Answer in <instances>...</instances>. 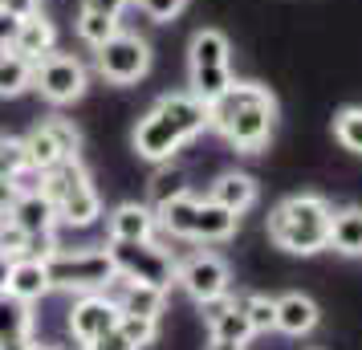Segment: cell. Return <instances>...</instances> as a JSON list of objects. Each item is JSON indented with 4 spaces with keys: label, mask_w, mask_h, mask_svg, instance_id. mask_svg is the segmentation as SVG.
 <instances>
[{
    "label": "cell",
    "mask_w": 362,
    "mask_h": 350,
    "mask_svg": "<svg viewBox=\"0 0 362 350\" xmlns=\"http://www.w3.org/2000/svg\"><path fill=\"white\" fill-rule=\"evenodd\" d=\"M277 122V98L257 82H232L216 102H208V131L224 134L240 155H257Z\"/></svg>",
    "instance_id": "6da1fadb"
},
{
    "label": "cell",
    "mask_w": 362,
    "mask_h": 350,
    "mask_svg": "<svg viewBox=\"0 0 362 350\" xmlns=\"http://www.w3.org/2000/svg\"><path fill=\"white\" fill-rule=\"evenodd\" d=\"M208 131V106L192 94H163L134 127V151L147 163H167L183 143Z\"/></svg>",
    "instance_id": "7a4b0ae2"
},
{
    "label": "cell",
    "mask_w": 362,
    "mask_h": 350,
    "mask_svg": "<svg viewBox=\"0 0 362 350\" xmlns=\"http://www.w3.org/2000/svg\"><path fill=\"white\" fill-rule=\"evenodd\" d=\"M329 220H334V208H329L322 196L301 192V196L281 200L277 208L269 212V240H273L281 252L313 257V252L329 249Z\"/></svg>",
    "instance_id": "3957f363"
},
{
    "label": "cell",
    "mask_w": 362,
    "mask_h": 350,
    "mask_svg": "<svg viewBox=\"0 0 362 350\" xmlns=\"http://www.w3.org/2000/svg\"><path fill=\"white\" fill-rule=\"evenodd\" d=\"M41 192L49 196L53 212H57V224H69V228L98 224L102 196H98V187H94V180H90V171L82 167V159H69V163L45 171Z\"/></svg>",
    "instance_id": "277c9868"
},
{
    "label": "cell",
    "mask_w": 362,
    "mask_h": 350,
    "mask_svg": "<svg viewBox=\"0 0 362 350\" xmlns=\"http://www.w3.org/2000/svg\"><path fill=\"white\" fill-rule=\"evenodd\" d=\"M45 261V273H49L53 289L62 293H106L115 285V261L106 249H57L41 257Z\"/></svg>",
    "instance_id": "5b68a950"
},
{
    "label": "cell",
    "mask_w": 362,
    "mask_h": 350,
    "mask_svg": "<svg viewBox=\"0 0 362 350\" xmlns=\"http://www.w3.org/2000/svg\"><path fill=\"white\" fill-rule=\"evenodd\" d=\"M106 252H110V261H115V273L127 277V281L155 285V289H163V293L175 285L180 261H175L159 240H110Z\"/></svg>",
    "instance_id": "8992f818"
},
{
    "label": "cell",
    "mask_w": 362,
    "mask_h": 350,
    "mask_svg": "<svg viewBox=\"0 0 362 350\" xmlns=\"http://www.w3.org/2000/svg\"><path fill=\"white\" fill-rule=\"evenodd\" d=\"M94 69H98L110 86L143 82V78H147V69H151V45L139 33L118 29L110 41H102L98 49H94Z\"/></svg>",
    "instance_id": "52a82bcc"
},
{
    "label": "cell",
    "mask_w": 362,
    "mask_h": 350,
    "mask_svg": "<svg viewBox=\"0 0 362 350\" xmlns=\"http://www.w3.org/2000/svg\"><path fill=\"white\" fill-rule=\"evenodd\" d=\"M86 86H90V74H86V66L74 53L53 49V53H45L41 62H33V90L49 102V106H69V102H78L86 94Z\"/></svg>",
    "instance_id": "ba28073f"
},
{
    "label": "cell",
    "mask_w": 362,
    "mask_h": 350,
    "mask_svg": "<svg viewBox=\"0 0 362 350\" xmlns=\"http://www.w3.org/2000/svg\"><path fill=\"white\" fill-rule=\"evenodd\" d=\"M78 151H82V131L69 118H45L25 134V155H29V167H37V171H53V167L69 163V159H78Z\"/></svg>",
    "instance_id": "9c48e42d"
},
{
    "label": "cell",
    "mask_w": 362,
    "mask_h": 350,
    "mask_svg": "<svg viewBox=\"0 0 362 350\" xmlns=\"http://www.w3.org/2000/svg\"><path fill=\"white\" fill-rule=\"evenodd\" d=\"M175 285H183V293L204 305V301L228 293L232 269L224 265V257H216V252H192L180 265V273H175Z\"/></svg>",
    "instance_id": "30bf717a"
},
{
    "label": "cell",
    "mask_w": 362,
    "mask_h": 350,
    "mask_svg": "<svg viewBox=\"0 0 362 350\" xmlns=\"http://www.w3.org/2000/svg\"><path fill=\"white\" fill-rule=\"evenodd\" d=\"M118 301L110 293H82V298L69 305V334L78 346L98 342L102 334H110L118 326Z\"/></svg>",
    "instance_id": "8fae6325"
},
{
    "label": "cell",
    "mask_w": 362,
    "mask_h": 350,
    "mask_svg": "<svg viewBox=\"0 0 362 350\" xmlns=\"http://www.w3.org/2000/svg\"><path fill=\"white\" fill-rule=\"evenodd\" d=\"M106 236L110 240H155L159 236V216L151 204H118L115 212L106 216Z\"/></svg>",
    "instance_id": "7c38bea8"
},
{
    "label": "cell",
    "mask_w": 362,
    "mask_h": 350,
    "mask_svg": "<svg viewBox=\"0 0 362 350\" xmlns=\"http://www.w3.org/2000/svg\"><path fill=\"white\" fill-rule=\"evenodd\" d=\"M110 298L118 301V314H139V317H163V305H167V293L155 289V285H143V281H127V277H115V285L106 289Z\"/></svg>",
    "instance_id": "4fadbf2b"
},
{
    "label": "cell",
    "mask_w": 362,
    "mask_h": 350,
    "mask_svg": "<svg viewBox=\"0 0 362 350\" xmlns=\"http://www.w3.org/2000/svg\"><path fill=\"white\" fill-rule=\"evenodd\" d=\"M33 342V305L0 293V350H29Z\"/></svg>",
    "instance_id": "5bb4252c"
},
{
    "label": "cell",
    "mask_w": 362,
    "mask_h": 350,
    "mask_svg": "<svg viewBox=\"0 0 362 350\" xmlns=\"http://www.w3.org/2000/svg\"><path fill=\"white\" fill-rule=\"evenodd\" d=\"M13 224H17L21 233L29 236H53L57 233V212H53L49 196L37 187V192H21V200L13 204Z\"/></svg>",
    "instance_id": "9a60e30c"
},
{
    "label": "cell",
    "mask_w": 362,
    "mask_h": 350,
    "mask_svg": "<svg viewBox=\"0 0 362 350\" xmlns=\"http://www.w3.org/2000/svg\"><path fill=\"white\" fill-rule=\"evenodd\" d=\"M8 293L25 305H37L41 298L53 293V281L45 273V261L41 257H17L13 261V273H8Z\"/></svg>",
    "instance_id": "2e32d148"
},
{
    "label": "cell",
    "mask_w": 362,
    "mask_h": 350,
    "mask_svg": "<svg viewBox=\"0 0 362 350\" xmlns=\"http://www.w3.org/2000/svg\"><path fill=\"white\" fill-rule=\"evenodd\" d=\"M13 49H17L21 57H29V62H41L45 53L57 49V25H53V21L41 13V8L25 13V17H21V29H17Z\"/></svg>",
    "instance_id": "e0dca14e"
},
{
    "label": "cell",
    "mask_w": 362,
    "mask_h": 350,
    "mask_svg": "<svg viewBox=\"0 0 362 350\" xmlns=\"http://www.w3.org/2000/svg\"><path fill=\"white\" fill-rule=\"evenodd\" d=\"M317 301L305 298V293H285V298H277V326L273 330L281 334H293V338H301V334H310L313 326H317Z\"/></svg>",
    "instance_id": "ac0fdd59"
},
{
    "label": "cell",
    "mask_w": 362,
    "mask_h": 350,
    "mask_svg": "<svg viewBox=\"0 0 362 350\" xmlns=\"http://www.w3.org/2000/svg\"><path fill=\"white\" fill-rule=\"evenodd\" d=\"M208 200H216V204H224V208H232L236 216H245L248 208L257 204V180H252V175H245V171H224V175H220V180L212 184Z\"/></svg>",
    "instance_id": "d6986e66"
},
{
    "label": "cell",
    "mask_w": 362,
    "mask_h": 350,
    "mask_svg": "<svg viewBox=\"0 0 362 350\" xmlns=\"http://www.w3.org/2000/svg\"><path fill=\"white\" fill-rule=\"evenodd\" d=\"M236 224H240V216H236L232 208H224V204H216V200H199L192 240H208V245H216V240H228V236L236 233Z\"/></svg>",
    "instance_id": "ffe728a7"
},
{
    "label": "cell",
    "mask_w": 362,
    "mask_h": 350,
    "mask_svg": "<svg viewBox=\"0 0 362 350\" xmlns=\"http://www.w3.org/2000/svg\"><path fill=\"white\" fill-rule=\"evenodd\" d=\"M196 208H199V200L192 196V192H183V196H175V200H167L163 208H155V216H159V233L175 236V240H192Z\"/></svg>",
    "instance_id": "44dd1931"
},
{
    "label": "cell",
    "mask_w": 362,
    "mask_h": 350,
    "mask_svg": "<svg viewBox=\"0 0 362 350\" xmlns=\"http://www.w3.org/2000/svg\"><path fill=\"white\" fill-rule=\"evenodd\" d=\"M232 82H236V78H232V66H192L187 69V94L199 98L204 106L220 98Z\"/></svg>",
    "instance_id": "7402d4cb"
},
{
    "label": "cell",
    "mask_w": 362,
    "mask_h": 350,
    "mask_svg": "<svg viewBox=\"0 0 362 350\" xmlns=\"http://www.w3.org/2000/svg\"><path fill=\"white\" fill-rule=\"evenodd\" d=\"M33 90V62L17 49H0V98H21Z\"/></svg>",
    "instance_id": "603a6c76"
},
{
    "label": "cell",
    "mask_w": 362,
    "mask_h": 350,
    "mask_svg": "<svg viewBox=\"0 0 362 350\" xmlns=\"http://www.w3.org/2000/svg\"><path fill=\"white\" fill-rule=\"evenodd\" d=\"M329 245L342 257H362V208H342L329 220Z\"/></svg>",
    "instance_id": "cb8c5ba5"
},
{
    "label": "cell",
    "mask_w": 362,
    "mask_h": 350,
    "mask_svg": "<svg viewBox=\"0 0 362 350\" xmlns=\"http://www.w3.org/2000/svg\"><path fill=\"white\" fill-rule=\"evenodd\" d=\"M228 53H232V45L220 29H199L192 37V45H187V69L192 66H232Z\"/></svg>",
    "instance_id": "d4e9b609"
},
{
    "label": "cell",
    "mask_w": 362,
    "mask_h": 350,
    "mask_svg": "<svg viewBox=\"0 0 362 350\" xmlns=\"http://www.w3.org/2000/svg\"><path fill=\"white\" fill-rule=\"evenodd\" d=\"M183 192H187V171H183L180 163H171V159L155 167V175L147 180V204L151 208H163L167 200H175Z\"/></svg>",
    "instance_id": "484cf974"
},
{
    "label": "cell",
    "mask_w": 362,
    "mask_h": 350,
    "mask_svg": "<svg viewBox=\"0 0 362 350\" xmlns=\"http://www.w3.org/2000/svg\"><path fill=\"white\" fill-rule=\"evenodd\" d=\"M208 326H212V338H224V342H240V346H248V338H252V326H248L240 301H232L228 310L216 314Z\"/></svg>",
    "instance_id": "4316f807"
},
{
    "label": "cell",
    "mask_w": 362,
    "mask_h": 350,
    "mask_svg": "<svg viewBox=\"0 0 362 350\" xmlns=\"http://www.w3.org/2000/svg\"><path fill=\"white\" fill-rule=\"evenodd\" d=\"M118 29H122V25H118L115 17H102V13H82V8H78V37H82L90 49H98L102 41H110Z\"/></svg>",
    "instance_id": "83f0119b"
},
{
    "label": "cell",
    "mask_w": 362,
    "mask_h": 350,
    "mask_svg": "<svg viewBox=\"0 0 362 350\" xmlns=\"http://www.w3.org/2000/svg\"><path fill=\"white\" fill-rule=\"evenodd\" d=\"M334 139H338L346 151L362 155V106H346V110L334 115Z\"/></svg>",
    "instance_id": "f1b7e54d"
},
{
    "label": "cell",
    "mask_w": 362,
    "mask_h": 350,
    "mask_svg": "<svg viewBox=\"0 0 362 350\" xmlns=\"http://www.w3.org/2000/svg\"><path fill=\"white\" fill-rule=\"evenodd\" d=\"M240 310H245V317H248V326H252V334L273 330V326H277V298L248 293V298L240 301Z\"/></svg>",
    "instance_id": "f546056e"
},
{
    "label": "cell",
    "mask_w": 362,
    "mask_h": 350,
    "mask_svg": "<svg viewBox=\"0 0 362 350\" xmlns=\"http://www.w3.org/2000/svg\"><path fill=\"white\" fill-rule=\"evenodd\" d=\"M118 334H122L134 350H143L159 338V322H155V317H139V314H122L118 317Z\"/></svg>",
    "instance_id": "4dcf8cb0"
},
{
    "label": "cell",
    "mask_w": 362,
    "mask_h": 350,
    "mask_svg": "<svg viewBox=\"0 0 362 350\" xmlns=\"http://www.w3.org/2000/svg\"><path fill=\"white\" fill-rule=\"evenodd\" d=\"M25 167H29L25 139H17V134H0V180H17Z\"/></svg>",
    "instance_id": "1f68e13d"
},
{
    "label": "cell",
    "mask_w": 362,
    "mask_h": 350,
    "mask_svg": "<svg viewBox=\"0 0 362 350\" xmlns=\"http://www.w3.org/2000/svg\"><path fill=\"white\" fill-rule=\"evenodd\" d=\"M139 4V13L147 21H155V25H167V21H175L187 8V0H134Z\"/></svg>",
    "instance_id": "d6a6232c"
},
{
    "label": "cell",
    "mask_w": 362,
    "mask_h": 350,
    "mask_svg": "<svg viewBox=\"0 0 362 350\" xmlns=\"http://www.w3.org/2000/svg\"><path fill=\"white\" fill-rule=\"evenodd\" d=\"M127 4H131V0H82L78 8H82V13H102V17H115V21H122V13H127Z\"/></svg>",
    "instance_id": "836d02e7"
},
{
    "label": "cell",
    "mask_w": 362,
    "mask_h": 350,
    "mask_svg": "<svg viewBox=\"0 0 362 350\" xmlns=\"http://www.w3.org/2000/svg\"><path fill=\"white\" fill-rule=\"evenodd\" d=\"M17 29H21V13H13V8H4V4H0V49H13Z\"/></svg>",
    "instance_id": "e575fe53"
},
{
    "label": "cell",
    "mask_w": 362,
    "mask_h": 350,
    "mask_svg": "<svg viewBox=\"0 0 362 350\" xmlns=\"http://www.w3.org/2000/svg\"><path fill=\"white\" fill-rule=\"evenodd\" d=\"M90 346H94V350H134L131 342H127V338L118 334V326H115V330H110V334H102L98 342H90Z\"/></svg>",
    "instance_id": "d590c367"
},
{
    "label": "cell",
    "mask_w": 362,
    "mask_h": 350,
    "mask_svg": "<svg viewBox=\"0 0 362 350\" xmlns=\"http://www.w3.org/2000/svg\"><path fill=\"white\" fill-rule=\"evenodd\" d=\"M21 200L17 180H0V212H13V204Z\"/></svg>",
    "instance_id": "8d00e7d4"
},
{
    "label": "cell",
    "mask_w": 362,
    "mask_h": 350,
    "mask_svg": "<svg viewBox=\"0 0 362 350\" xmlns=\"http://www.w3.org/2000/svg\"><path fill=\"white\" fill-rule=\"evenodd\" d=\"M0 4H4V8H13V13H21V17H25V13H33V8H41V0H0Z\"/></svg>",
    "instance_id": "74e56055"
},
{
    "label": "cell",
    "mask_w": 362,
    "mask_h": 350,
    "mask_svg": "<svg viewBox=\"0 0 362 350\" xmlns=\"http://www.w3.org/2000/svg\"><path fill=\"white\" fill-rule=\"evenodd\" d=\"M8 273H13V257L0 252V293H8Z\"/></svg>",
    "instance_id": "f35d334b"
},
{
    "label": "cell",
    "mask_w": 362,
    "mask_h": 350,
    "mask_svg": "<svg viewBox=\"0 0 362 350\" xmlns=\"http://www.w3.org/2000/svg\"><path fill=\"white\" fill-rule=\"evenodd\" d=\"M204 350H245V346H240V342H224V338H208Z\"/></svg>",
    "instance_id": "ab89813d"
},
{
    "label": "cell",
    "mask_w": 362,
    "mask_h": 350,
    "mask_svg": "<svg viewBox=\"0 0 362 350\" xmlns=\"http://www.w3.org/2000/svg\"><path fill=\"white\" fill-rule=\"evenodd\" d=\"M29 350H62V346H53V342H33Z\"/></svg>",
    "instance_id": "60d3db41"
}]
</instances>
